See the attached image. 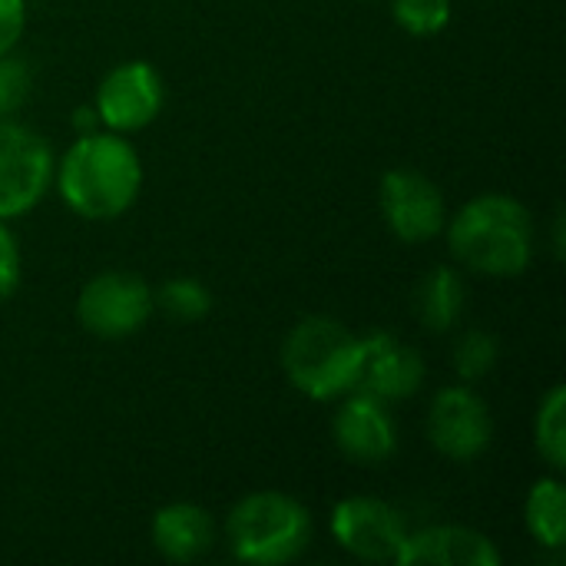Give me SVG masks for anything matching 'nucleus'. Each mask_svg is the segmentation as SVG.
Returning <instances> with one entry per match:
<instances>
[{
    "label": "nucleus",
    "instance_id": "f257e3e1",
    "mask_svg": "<svg viewBox=\"0 0 566 566\" xmlns=\"http://www.w3.org/2000/svg\"><path fill=\"white\" fill-rule=\"evenodd\" d=\"M66 209L86 222H113L133 209L143 189V159L119 133H83L53 169Z\"/></svg>",
    "mask_w": 566,
    "mask_h": 566
},
{
    "label": "nucleus",
    "instance_id": "f03ea898",
    "mask_svg": "<svg viewBox=\"0 0 566 566\" xmlns=\"http://www.w3.org/2000/svg\"><path fill=\"white\" fill-rule=\"evenodd\" d=\"M448 249L461 269L488 279H517L531 269L537 249L534 216L507 192L468 199L448 222Z\"/></svg>",
    "mask_w": 566,
    "mask_h": 566
},
{
    "label": "nucleus",
    "instance_id": "7ed1b4c3",
    "mask_svg": "<svg viewBox=\"0 0 566 566\" xmlns=\"http://www.w3.org/2000/svg\"><path fill=\"white\" fill-rule=\"evenodd\" d=\"M282 368L292 388L305 398L338 401L358 388L361 335L348 332L338 318L308 315L289 332L282 345Z\"/></svg>",
    "mask_w": 566,
    "mask_h": 566
},
{
    "label": "nucleus",
    "instance_id": "20e7f679",
    "mask_svg": "<svg viewBox=\"0 0 566 566\" xmlns=\"http://www.w3.org/2000/svg\"><path fill=\"white\" fill-rule=\"evenodd\" d=\"M226 544L239 564H292L312 544V514L282 491L245 494L226 517Z\"/></svg>",
    "mask_w": 566,
    "mask_h": 566
},
{
    "label": "nucleus",
    "instance_id": "39448f33",
    "mask_svg": "<svg viewBox=\"0 0 566 566\" xmlns=\"http://www.w3.org/2000/svg\"><path fill=\"white\" fill-rule=\"evenodd\" d=\"M156 312L153 289L136 272L106 269L93 275L76 295V322L83 332L103 342L136 335Z\"/></svg>",
    "mask_w": 566,
    "mask_h": 566
},
{
    "label": "nucleus",
    "instance_id": "423d86ee",
    "mask_svg": "<svg viewBox=\"0 0 566 566\" xmlns=\"http://www.w3.org/2000/svg\"><path fill=\"white\" fill-rule=\"evenodd\" d=\"M53 149L30 126L0 116V219H20L36 209L53 186Z\"/></svg>",
    "mask_w": 566,
    "mask_h": 566
},
{
    "label": "nucleus",
    "instance_id": "0eeeda50",
    "mask_svg": "<svg viewBox=\"0 0 566 566\" xmlns=\"http://www.w3.org/2000/svg\"><path fill=\"white\" fill-rule=\"evenodd\" d=\"M332 541L355 560L365 564H398L401 544L408 537L405 514L381 497H345L328 517Z\"/></svg>",
    "mask_w": 566,
    "mask_h": 566
},
{
    "label": "nucleus",
    "instance_id": "6e6552de",
    "mask_svg": "<svg viewBox=\"0 0 566 566\" xmlns=\"http://www.w3.org/2000/svg\"><path fill=\"white\" fill-rule=\"evenodd\" d=\"M166 106V83L163 73L146 63V60H126L119 66H113L93 96V109L99 116V126L119 136L139 133L149 123H156V116Z\"/></svg>",
    "mask_w": 566,
    "mask_h": 566
},
{
    "label": "nucleus",
    "instance_id": "1a4fd4ad",
    "mask_svg": "<svg viewBox=\"0 0 566 566\" xmlns=\"http://www.w3.org/2000/svg\"><path fill=\"white\" fill-rule=\"evenodd\" d=\"M428 441L448 461H478L494 441V418L488 401L464 381L441 388L428 411Z\"/></svg>",
    "mask_w": 566,
    "mask_h": 566
},
{
    "label": "nucleus",
    "instance_id": "9d476101",
    "mask_svg": "<svg viewBox=\"0 0 566 566\" xmlns=\"http://www.w3.org/2000/svg\"><path fill=\"white\" fill-rule=\"evenodd\" d=\"M378 206L391 235L408 245L438 239L448 222V206H444V192L438 189V182L405 166L388 169L381 176Z\"/></svg>",
    "mask_w": 566,
    "mask_h": 566
},
{
    "label": "nucleus",
    "instance_id": "9b49d317",
    "mask_svg": "<svg viewBox=\"0 0 566 566\" xmlns=\"http://www.w3.org/2000/svg\"><path fill=\"white\" fill-rule=\"evenodd\" d=\"M338 411L332 421L335 448L361 468H381L398 454V424L388 405L375 395L352 391L338 398Z\"/></svg>",
    "mask_w": 566,
    "mask_h": 566
},
{
    "label": "nucleus",
    "instance_id": "f8f14e48",
    "mask_svg": "<svg viewBox=\"0 0 566 566\" xmlns=\"http://www.w3.org/2000/svg\"><path fill=\"white\" fill-rule=\"evenodd\" d=\"M424 358L418 348L405 345L391 332H371L361 335V371H358V388L365 395L381 398L385 405L405 401L421 391L424 385Z\"/></svg>",
    "mask_w": 566,
    "mask_h": 566
},
{
    "label": "nucleus",
    "instance_id": "ddd939ff",
    "mask_svg": "<svg viewBox=\"0 0 566 566\" xmlns=\"http://www.w3.org/2000/svg\"><path fill=\"white\" fill-rule=\"evenodd\" d=\"M504 557L497 544L461 524H434L421 531H408L398 566H501Z\"/></svg>",
    "mask_w": 566,
    "mask_h": 566
},
{
    "label": "nucleus",
    "instance_id": "4468645a",
    "mask_svg": "<svg viewBox=\"0 0 566 566\" xmlns=\"http://www.w3.org/2000/svg\"><path fill=\"white\" fill-rule=\"evenodd\" d=\"M153 547L169 564H192L202 560L216 544V524L206 507L189 501L163 504L149 524Z\"/></svg>",
    "mask_w": 566,
    "mask_h": 566
},
{
    "label": "nucleus",
    "instance_id": "2eb2a0df",
    "mask_svg": "<svg viewBox=\"0 0 566 566\" xmlns=\"http://www.w3.org/2000/svg\"><path fill=\"white\" fill-rule=\"evenodd\" d=\"M464 302H468V285L461 272L451 265H438L424 272V279L415 289L418 322L434 335H444L458 325V318L464 315Z\"/></svg>",
    "mask_w": 566,
    "mask_h": 566
},
{
    "label": "nucleus",
    "instance_id": "dca6fc26",
    "mask_svg": "<svg viewBox=\"0 0 566 566\" xmlns=\"http://www.w3.org/2000/svg\"><path fill=\"white\" fill-rule=\"evenodd\" d=\"M524 524L531 537L547 551H564L566 544V491L560 474L531 484L524 501Z\"/></svg>",
    "mask_w": 566,
    "mask_h": 566
},
{
    "label": "nucleus",
    "instance_id": "f3484780",
    "mask_svg": "<svg viewBox=\"0 0 566 566\" xmlns=\"http://www.w3.org/2000/svg\"><path fill=\"white\" fill-rule=\"evenodd\" d=\"M534 448L541 454V461L554 471H566V388L554 385L541 405H537V418H534Z\"/></svg>",
    "mask_w": 566,
    "mask_h": 566
},
{
    "label": "nucleus",
    "instance_id": "a211bd4d",
    "mask_svg": "<svg viewBox=\"0 0 566 566\" xmlns=\"http://www.w3.org/2000/svg\"><path fill=\"white\" fill-rule=\"evenodd\" d=\"M153 298H156V308H163L166 315H172L179 322H199L212 308V292L199 279H189V275L166 279L153 292Z\"/></svg>",
    "mask_w": 566,
    "mask_h": 566
},
{
    "label": "nucleus",
    "instance_id": "6ab92c4d",
    "mask_svg": "<svg viewBox=\"0 0 566 566\" xmlns=\"http://www.w3.org/2000/svg\"><path fill=\"white\" fill-rule=\"evenodd\" d=\"M497 358H501V345L491 332L484 328H471L458 338L454 345V375L464 381V385H478L484 381L494 368H497Z\"/></svg>",
    "mask_w": 566,
    "mask_h": 566
},
{
    "label": "nucleus",
    "instance_id": "aec40b11",
    "mask_svg": "<svg viewBox=\"0 0 566 566\" xmlns=\"http://www.w3.org/2000/svg\"><path fill=\"white\" fill-rule=\"evenodd\" d=\"M451 13V0H391V17L408 36H438Z\"/></svg>",
    "mask_w": 566,
    "mask_h": 566
},
{
    "label": "nucleus",
    "instance_id": "412c9836",
    "mask_svg": "<svg viewBox=\"0 0 566 566\" xmlns=\"http://www.w3.org/2000/svg\"><path fill=\"white\" fill-rule=\"evenodd\" d=\"M30 83H33V76H30L27 60L13 56V50L3 53L0 56V116H13L27 103Z\"/></svg>",
    "mask_w": 566,
    "mask_h": 566
},
{
    "label": "nucleus",
    "instance_id": "4be33fe9",
    "mask_svg": "<svg viewBox=\"0 0 566 566\" xmlns=\"http://www.w3.org/2000/svg\"><path fill=\"white\" fill-rule=\"evenodd\" d=\"M20 245L10 226L0 219V302H7L20 285Z\"/></svg>",
    "mask_w": 566,
    "mask_h": 566
},
{
    "label": "nucleus",
    "instance_id": "5701e85b",
    "mask_svg": "<svg viewBox=\"0 0 566 566\" xmlns=\"http://www.w3.org/2000/svg\"><path fill=\"white\" fill-rule=\"evenodd\" d=\"M27 27V0H0V56L10 53Z\"/></svg>",
    "mask_w": 566,
    "mask_h": 566
},
{
    "label": "nucleus",
    "instance_id": "b1692460",
    "mask_svg": "<svg viewBox=\"0 0 566 566\" xmlns=\"http://www.w3.org/2000/svg\"><path fill=\"white\" fill-rule=\"evenodd\" d=\"M73 126H76V133L83 136V133H96V126H99V116H96V109L86 103V106H76V113H73Z\"/></svg>",
    "mask_w": 566,
    "mask_h": 566
}]
</instances>
